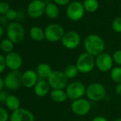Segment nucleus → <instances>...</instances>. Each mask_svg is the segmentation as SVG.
<instances>
[{
	"instance_id": "f03ea898",
	"label": "nucleus",
	"mask_w": 121,
	"mask_h": 121,
	"mask_svg": "<svg viewBox=\"0 0 121 121\" xmlns=\"http://www.w3.org/2000/svg\"><path fill=\"white\" fill-rule=\"evenodd\" d=\"M76 66L81 73H88L95 66V58L87 52H84L78 57Z\"/></svg>"
},
{
	"instance_id": "cd10ccee",
	"label": "nucleus",
	"mask_w": 121,
	"mask_h": 121,
	"mask_svg": "<svg viewBox=\"0 0 121 121\" xmlns=\"http://www.w3.org/2000/svg\"><path fill=\"white\" fill-rule=\"evenodd\" d=\"M112 57L114 63H115L117 65L121 66V49L115 51L113 53Z\"/></svg>"
},
{
	"instance_id": "20e7f679",
	"label": "nucleus",
	"mask_w": 121,
	"mask_h": 121,
	"mask_svg": "<svg viewBox=\"0 0 121 121\" xmlns=\"http://www.w3.org/2000/svg\"><path fill=\"white\" fill-rule=\"evenodd\" d=\"M66 92L68 98L73 101L81 98L84 95H86V87L82 82L76 81L68 84L66 88Z\"/></svg>"
},
{
	"instance_id": "9d476101",
	"label": "nucleus",
	"mask_w": 121,
	"mask_h": 121,
	"mask_svg": "<svg viewBox=\"0 0 121 121\" xmlns=\"http://www.w3.org/2000/svg\"><path fill=\"white\" fill-rule=\"evenodd\" d=\"M4 86L9 90H17L22 84V73L19 71H11L4 80Z\"/></svg>"
},
{
	"instance_id": "f257e3e1",
	"label": "nucleus",
	"mask_w": 121,
	"mask_h": 121,
	"mask_svg": "<svg viewBox=\"0 0 121 121\" xmlns=\"http://www.w3.org/2000/svg\"><path fill=\"white\" fill-rule=\"evenodd\" d=\"M86 52L96 57L103 53L105 43L101 37L96 34H90L84 40L83 43Z\"/></svg>"
},
{
	"instance_id": "b1692460",
	"label": "nucleus",
	"mask_w": 121,
	"mask_h": 121,
	"mask_svg": "<svg viewBox=\"0 0 121 121\" xmlns=\"http://www.w3.org/2000/svg\"><path fill=\"white\" fill-rule=\"evenodd\" d=\"M83 7L88 12H94L98 8V2L97 0H85Z\"/></svg>"
},
{
	"instance_id": "473e14b6",
	"label": "nucleus",
	"mask_w": 121,
	"mask_h": 121,
	"mask_svg": "<svg viewBox=\"0 0 121 121\" xmlns=\"http://www.w3.org/2000/svg\"><path fill=\"white\" fill-rule=\"evenodd\" d=\"M53 1L58 5L64 6V5H66L67 4H69L70 0H53Z\"/></svg>"
},
{
	"instance_id": "ddd939ff",
	"label": "nucleus",
	"mask_w": 121,
	"mask_h": 121,
	"mask_svg": "<svg viewBox=\"0 0 121 121\" xmlns=\"http://www.w3.org/2000/svg\"><path fill=\"white\" fill-rule=\"evenodd\" d=\"M46 3L41 0H34L28 7V14L34 19L39 18L45 12Z\"/></svg>"
},
{
	"instance_id": "f8f14e48",
	"label": "nucleus",
	"mask_w": 121,
	"mask_h": 121,
	"mask_svg": "<svg viewBox=\"0 0 121 121\" xmlns=\"http://www.w3.org/2000/svg\"><path fill=\"white\" fill-rule=\"evenodd\" d=\"M84 7L79 2H73L69 4L66 9L67 17L72 21H78L84 15Z\"/></svg>"
},
{
	"instance_id": "5701e85b",
	"label": "nucleus",
	"mask_w": 121,
	"mask_h": 121,
	"mask_svg": "<svg viewBox=\"0 0 121 121\" xmlns=\"http://www.w3.org/2000/svg\"><path fill=\"white\" fill-rule=\"evenodd\" d=\"M45 13L48 18L56 19L59 14V10L58 7L55 4L49 3L46 6Z\"/></svg>"
},
{
	"instance_id": "4be33fe9",
	"label": "nucleus",
	"mask_w": 121,
	"mask_h": 121,
	"mask_svg": "<svg viewBox=\"0 0 121 121\" xmlns=\"http://www.w3.org/2000/svg\"><path fill=\"white\" fill-rule=\"evenodd\" d=\"M63 72L68 79H73L76 78L79 73V71L76 64H69L66 66L64 69Z\"/></svg>"
},
{
	"instance_id": "c756f323",
	"label": "nucleus",
	"mask_w": 121,
	"mask_h": 121,
	"mask_svg": "<svg viewBox=\"0 0 121 121\" xmlns=\"http://www.w3.org/2000/svg\"><path fill=\"white\" fill-rule=\"evenodd\" d=\"M9 119V114L7 112V111L0 107V121H7Z\"/></svg>"
},
{
	"instance_id": "f704fd0d",
	"label": "nucleus",
	"mask_w": 121,
	"mask_h": 121,
	"mask_svg": "<svg viewBox=\"0 0 121 121\" xmlns=\"http://www.w3.org/2000/svg\"><path fill=\"white\" fill-rule=\"evenodd\" d=\"M115 91L117 95H121V83H117V85L115 88Z\"/></svg>"
},
{
	"instance_id": "7ed1b4c3",
	"label": "nucleus",
	"mask_w": 121,
	"mask_h": 121,
	"mask_svg": "<svg viewBox=\"0 0 121 121\" xmlns=\"http://www.w3.org/2000/svg\"><path fill=\"white\" fill-rule=\"evenodd\" d=\"M86 95L88 100L98 102L105 98L107 92L103 84L100 83H93L86 87Z\"/></svg>"
},
{
	"instance_id": "423d86ee",
	"label": "nucleus",
	"mask_w": 121,
	"mask_h": 121,
	"mask_svg": "<svg viewBox=\"0 0 121 121\" xmlns=\"http://www.w3.org/2000/svg\"><path fill=\"white\" fill-rule=\"evenodd\" d=\"M65 34L63 26L58 24H51L47 26L44 30L45 39L49 42L60 41Z\"/></svg>"
},
{
	"instance_id": "412c9836",
	"label": "nucleus",
	"mask_w": 121,
	"mask_h": 121,
	"mask_svg": "<svg viewBox=\"0 0 121 121\" xmlns=\"http://www.w3.org/2000/svg\"><path fill=\"white\" fill-rule=\"evenodd\" d=\"M30 36L36 41H41L45 39L44 31L38 26H34L30 29Z\"/></svg>"
},
{
	"instance_id": "bb28decb",
	"label": "nucleus",
	"mask_w": 121,
	"mask_h": 121,
	"mask_svg": "<svg viewBox=\"0 0 121 121\" xmlns=\"http://www.w3.org/2000/svg\"><path fill=\"white\" fill-rule=\"evenodd\" d=\"M112 28L115 32L121 33V17H118L112 22Z\"/></svg>"
},
{
	"instance_id": "9b49d317",
	"label": "nucleus",
	"mask_w": 121,
	"mask_h": 121,
	"mask_svg": "<svg viewBox=\"0 0 121 121\" xmlns=\"http://www.w3.org/2000/svg\"><path fill=\"white\" fill-rule=\"evenodd\" d=\"M60 41L66 48L71 50L75 49L81 43V36L77 32L71 31L65 33Z\"/></svg>"
},
{
	"instance_id": "393cba45",
	"label": "nucleus",
	"mask_w": 121,
	"mask_h": 121,
	"mask_svg": "<svg viewBox=\"0 0 121 121\" xmlns=\"http://www.w3.org/2000/svg\"><path fill=\"white\" fill-rule=\"evenodd\" d=\"M110 78L116 83H121V66L113 67L110 71Z\"/></svg>"
},
{
	"instance_id": "4468645a",
	"label": "nucleus",
	"mask_w": 121,
	"mask_h": 121,
	"mask_svg": "<svg viewBox=\"0 0 121 121\" xmlns=\"http://www.w3.org/2000/svg\"><path fill=\"white\" fill-rule=\"evenodd\" d=\"M5 62L6 66L11 71H19L22 65V58L19 53L12 51L6 56Z\"/></svg>"
},
{
	"instance_id": "c9c22d12",
	"label": "nucleus",
	"mask_w": 121,
	"mask_h": 121,
	"mask_svg": "<svg viewBox=\"0 0 121 121\" xmlns=\"http://www.w3.org/2000/svg\"><path fill=\"white\" fill-rule=\"evenodd\" d=\"M92 121H108V120L103 116H96L92 120Z\"/></svg>"
},
{
	"instance_id": "aec40b11",
	"label": "nucleus",
	"mask_w": 121,
	"mask_h": 121,
	"mask_svg": "<svg viewBox=\"0 0 121 121\" xmlns=\"http://www.w3.org/2000/svg\"><path fill=\"white\" fill-rule=\"evenodd\" d=\"M5 103H6L7 108L13 112L18 110L19 108H19L20 101L16 95H8V97L5 101Z\"/></svg>"
},
{
	"instance_id": "a211bd4d",
	"label": "nucleus",
	"mask_w": 121,
	"mask_h": 121,
	"mask_svg": "<svg viewBox=\"0 0 121 121\" xmlns=\"http://www.w3.org/2000/svg\"><path fill=\"white\" fill-rule=\"evenodd\" d=\"M51 99L58 103H64L68 99V96L64 89H52L50 92Z\"/></svg>"
},
{
	"instance_id": "2f4dec72",
	"label": "nucleus",
	"mask_w": 121,
	"mask_h": 121,
	"mask_svg": "<svg viewBox=\"0 0 121 121\" xmlns=\"http://www.w3.org/2000/svg\"><path fill=\"white\" fill-rule=\"evenodd\" d=\"M6 67V62H5V58L0 53V73L4 72Z\"/></svg>"
},
{
	"instance_id": "e433bc0d",
	"label": "nucleus",
	"mask_w": 121,
	"mask_h": 121,
	"mask_svg": "<svg viewBox=\"0 0 121 121\" xmlns=\"http://www.w3.org/2000/svg\"><path fill=\"white\" fill-rule=\"evenodd\" d=\"M4 86V81L3 80V78L0 76V91H2Z\"/></svg>"
},
{
	"instance_id": "2eb2a0df",
	"label": "nucleus",
	"mask_w": 121,
	"mask_h": 121,
	"mask_svg": "<svg viewBox=\"0 0 121 121\" xmlns=\"http://www.w3.org/2000/svg\"><path fill=\"white\" fill-rule=\"evenodd\" d=\"M10 121H34V116L29 110L19 108L12 112L10 115Z\"/></svg>"
},
{
	"instance_id": "7c9ffc66",
	"label": "nucleus",
	"mask_w": 121,
	"mask_h": 121,
	"mask_svg": "<svg viewBox=\"0 0 121 121\" xmlns=\"http://www.w3.org/2000/svg\"><path fill=\"white\" fill-rule=\"evenodd\" d=\"M17 12L14 9H9L5 14L6 17L8 19H10V20H12V19H14L16 17H17Z\"/></svg>"
},
{
	"instance_id": "0eeeda50",
	"label": "nucleus",
	"mask_w": 121,
	"mask_h": 121,
	"mask_svg": "<svg viewBox=\"0 0 121 121\" xmlns=\"http://www.w3.org/2000/svg\"><path fill=\"white\" fill-rule=\"evenodd\" d=\"M113 59L108 53L103 52L95 57V66L103 73L110 71L113 68Z\"/></svg>"
},
{
	"instance_id": "f3484780",
	"label": "nucleus",
	"mask_w": 121,
	"mask_h": 121,
	"mask_svg": "<svg viewBox=\"0 0 121 121\" xmlns=\"http://www.w3.org/2000/svg\"><path fill=\"white\" fill-rule=\"evenodd\" d=\"M34 93L39 97H44L50 93V86L47 81L41 80L37 82L34 86Z\"/></svg>"
},
{
	"instance_id": "dca6fc26",
	"label": "nucleus",
	"mask_w": 121,
	"mask_h": 121,
	"mask_svg": "<svg viewBox=\"0 0 121 121\" xmlns=\"http://www.w3.org/2000/svg\"><path fill=\"white\" fill-rule=\"evenodd\" d=\"M38 82V74L33 70H27L22 73V85L27 88H34Z\"/></svg>"
},
{
	"instance_id": "58836bf2",
	"label": "nucleus",
	"mask_w": 121,
	"mask_h": 121,
	"mask_svg": "<svg viewBox=\"0 0 121 121\" xmlns=\"http://www.w3.org/2000/svg\"><path fill=\"white\" fill-rule=\"evenodd\" d=\"M114 121H121V117H119V118H117V119H115Z\"/></svg>"
},
{
	"instance_id": "6ab92c4d",
	"label": "nucleus",
	"mask_w": 121,
	"mask_h": 121,
	"mask_svg": "<svg viewBox=\"0 0 121 121\" xmlns=\"http://www.w3.org/2000/svg\"><path fill=\"white\" fill-rule=\"evenodd\" d=\"M53 72V70L51 66L46 63H41L37 66L36 68V73L39 76L42 78H48L51 73Z\"/></svg>"
},
{
	"instance_id": "72a5a7b5",
	"label": "nucleus",
	"mask_w": 121,
	"mask_h": 121,
	"mask_svg": "<svg viewBox=\"0 0 121 121\" xmlns=\"http://www.w3.org/2000/svg\"><path fill=\"white\" fill-rule=\"evenodd\" d=\"M7 97L8 96L4 91H0V102H4V101L5 102Z\"/></svg>"
},
{
	"instance_id": "1a4fd4ad",
	"label": "nucleus",
	"mask_w": 121,
	"mask_h": 121,
	"mask_svg": "<svg viewBox=\"0 0 121 121\" xmlns=\"http://www.w3.org/2000/svg\"><path fill=\"white\" fill-rule=\"evenodd\" d=\"M71 109L75 115L78 116H84L91 111V104L88 99L81 98L72 101Z\"/></svg>"
},
{
	"instance_id": "4c0bfd02",
	"label": "nucleus",
	"mask_w": 121,
	"mask_h": 121,
	"mask_svg": "<svg viewBox=\"0 0 121 121\" xmlns=\"http://www.w3.org/2000/svg\"><path fill=\"white\" fill-rule=\"evenodd\" d=\"M3 34H4V29H3V28L1 26H0V38L2 36Z\"/></svg>"
},
{
	"instance_id": "39448f33",
	"label": "nucleus",
	"mask_w": 121,
	"mask_h": 121,
	"mask_svg": "<svg viewBox=\"0 0 121 121\" xmlns=\"http://www.w3.org/2000/svg\"><path fill=\"white\" fill-rule=\"evenodd\" d=\"M68 78L63 71H53L47 81L52 89H64L68 86Z\"/></svg>"
},
{
	"instance_id": "a878e982",
	"label": "nucleus",
	"mask_w": 121,
	"mask_h": 121,
	"mask_svg": "<svg viewBox=\"0 0 121 121\" xmlns=\"http://www.w3.org/2000/svg\"><path fill=\"white\" fill-rule=\"evenodd\" d=\"M0 47H1V49L4 52H5L7 53H9L12 52V51H13L14 43L12 41H10L9 39H4L1 42Z\"/></svg>"
},
{
	"instance_id": "c85d7f7f",
	"label": "nucleus",
	"mask_w": 121,
	"mask_h": 121,
	"mask_svg": "<svg viewBox=\"0 0 121 121\" xmlns=\"http://www.w3.org/2000/svg\"><path fill=\"white\" fill-rule=\"evenodd\" d=\"M9 5L7 2H0V14H6V13L9 10Z\"/></svg>"
},
{
	"instance_id": "6e6552de",
	"label": "nucleus",
	"mask_w": 121,
	"mask_h": 121,
	"mask_svg": "<svg viewBox=\"0 0 121 121\" xmlns=\"http://www.w3.org/2000/svg\"><path fill=\"white\" fill-rule=\"evenodd\" d=\"M8 39L13 43H20L24 37V29L23 26L17 22L9 24L7 29Z\"/></svg>"
}]
</instances>
